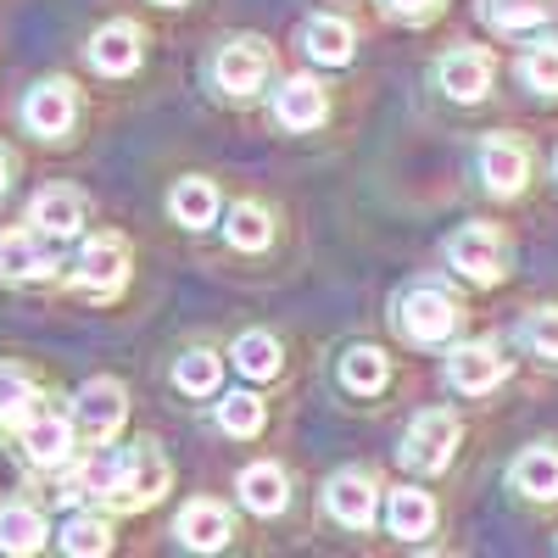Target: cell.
Instances as JSON below:
<instances>
[{
  "label": "cell",
  "instance_id": "20",
  "mask_svg": "<svg viewBox=\"0 0 558 558\" xmlns=\"http://www.w3.org/2000/svg\"><path fill=\"white\" fill-rule=\"evenodd\" d=\"M558 12V0H481V17L497 28V34H520V28H536Z\"/></svg>",
  "mask_w": 558,
  "mask_h": 558
},
{
  "label": "cell",
  "instance_id": "24",
  "mask_svg": "<svg viewBox=\"0 0 558 558\" xmlns=\"http://www.w3.org/2000/svg\"><path fill=\"white\" fill-rule=\"evenodd\" d=\"M302 45L313 51V62H330V68L352 62V28L341 17H313L307 34H302Z\"/></svg>",
  "mask_w": 558,
  "mask_h": 558
},
{
  "label": "cell",
  "instance_id": "6",
  "mask_svg": "<svg viewBox=\"0 0 558 558\" xmlns=\"http://www.w3.org/2000/svg\"><path fill=\"white\" fill-rule=\"evenodd\" d=\"M213 73H218V89H229V96H252L268 78V45L263 39H229Z\"/></svg>",
  "mask_w": 558,
  "mask_h": 558
},
{
  "label": "cell",
  "instance_id": "14",
  "mask_svg": "<svg viewBox=\"0 0 558 558\" xmlns=\"http://www.w3.org/2000/svg\"><path fill=\"white\" fill-rule=\"evenodd\" d=\"M324 112H330V101H324V84L318 78H286L274 96V118L286 129H318Z\"/></svg>",
  "mask_w": 558,
  "mask_h": 558
},
{
  "label": "cell",
  "instance_id": "28",
  "mask_svg": "<svg viewBox=\"0 0 558 558\" xmlns=\"http://www.w3.org/2000/svg\"><path fill=\"white\" fill-rule=\"evenodd\" d=\"M34 413V380L17 363H0V425H23Z\"/></svg>",
  "mask_w": 558,
  "mask_h": 558
},
{
  "label": "cell",
  "instance_id": "36",
  "mask_svg": "<svg viewBox=\"0 0 558 558\" xmlns=\"http://www.w3.org/2000/svg\"><path fill=\"white\" fill-rule=\"evenodd\" d=\"M7 179H12V162H7V151H0V191H7Z\"/></svg>",
  "mask_w": 558,
  "mask_h": 558
},
{
  "label": "cell",
  "instance_id": "9",
  "mask_svg": "<svg viewBox=\"0 0 558 558\" xmlns=\"http://www.w3.org/2000/svg\"><path fill=\"white\" fill-rule=\"evenodd\" d=\"M51 268H57V252L39 235H28V229H7V235H0V279L28 286V279H45Z\"/></svg>",
  "mask_w": 558,
  "mask_h": 558
},
{
  "label": "cell",
  "instance_id": "4",
  "mask_svg": "<svg viewBox=\"0 0 558 558\" xmlns=\"http://www.w3.org/2000/svg\"><path fill=\"white\" fill-rule=\"evenodd\" d=\"M123 413H129V397H123L118 380H89V386L78 391V402H73V425H78L84 441H96V447H101V441L118 436Z\"/></svg>",
  "mask_w": 558,
  "mask_h": 558
},
{
  "label": "cell",
  "instance_id": "3",
  "mask_svg": "<svg viewBox=\"0 0 558 558\" xmlns=\"http://www.w3.org/2000/svg\"><path fill=\"white\" fill-rule=\"evenodd\" d=\"M452 447H458V418L447 408H425L402 436V463L418 475H436L452 463Z\"/></svg>",
  "mask_w": 558,
  "mask_h": 558
},
{
  "label": "cell",
  "instance_id": "33",
  "mask_svg": "<svg viewBox=\"0 0 558 558\" xmlns=\"http://www.w3.org/2000/svg\"><path fill=\"white\" fill-rule=\"evenodd\" d=\"M520 73H525V84L536 89V96H558V45H553V39L531 45L525 62H520Z\"/></svg>",
  "mask_w": 558,
  "mask_h": 558
},
{
  "label": "cell",
  "instance_id": "37",
  "mask_svg": "<svg viewBox=\"0 0 558 558\" xmlns=\"http://www.w3.org/2000/svg\"><path fill=\"white\" fill-rule=\"evenodd\" d=\"M157 7H184V0H157Z\"/></svg>",
  "mask_w": 558,
  "mask_h": 558
},
{
  "label": "cell",
  "instance_id": "26",
  "mask_svg": "<svg viewBox=\"0 0 558 558\" xmlns=\"http://www.w3.org/2000/svg\"><path fill=\"white\" fill-rule=\"evenodd\" d=\"M235 368H241L246 380H274L279 375V341L263 336V330H246L235 341Z\"/></svg>",
  "mask_w": 558,
  "mask_h": 558
},
{
  "label": "cell",
  "instance_id": "15",
  "mask_svg": "<svg viewBox=\"0 0 558 558\" xmlns=\"http://www.w3.org/2000/svg\"><path fill=\"white\" fill-rule=\"evenodd\" d=\"M441 89L452 101H486V89H492V62L481 51H452L441 57Z\"/></svg>",
  "mask_w": 558,
  "mask_h": 558
},
{
  "label": "cell",
  "instance_id": "35",
  "mask_svg": "<svg viewBox=\"0 0 558 558\" xmlns=\"http://www.w3.org/2000/svg\"><path fill=\"white\" fill-rule=\"evenodd\" d=\"M386 12H391V17H402V23H418V17L441 12V0H386Z\"/></svg>",
  "mask_w": 558,
  "mask_h": 558
},
{
  "label": "cell",
  "instance_id": "27",
  "mask_svg": "<svg viewBox=\"0 0 558 558\" xmlns=\"http://www.w3.org/2000/svg\"><path fill=\"white\" fill-rule=\"evenodd\" d=\"M223 235H229V246H241V252H263L268 235H274V223H268V213H263L257 202H241L235 213H229Z\"/></svg>",
  "mask_w": 558,
  "mask_h": 558
},
{
  "label": "cell",
  "instance_id": "2",
  "mask_svg": "<svg viewBox=\"0 0 558 558\" xmlns=\"http://www.w3.org/2000/svg\"><path fill=\"white\" fill-rule=\"evenodd\" d=\"M447 257L463 279H475V286H497V279L508 274V241L492 223H463L447 241Z\"/></svg>",
  "mask_w": 558,
  "mask_h": 558
},
{
  "label": "cell",
  "instance_id": "38",
  "mask_svg": "<svg viewBox=\"0 0 558 558\" xmlns=\"http://www.w3.org/2000/svg\"><path fill=\"white\" fill-rule=\"evenodd\" d=\"M553 168H558V157H553Z\"/></svg>",
  "mask_w": 558,
  "mask_h": 558
},
{
  "label": "cell",
  "instance_id": "10",
  "mask_svg": "<svg viewBox=\"0 0 558 558\" xmlns=\"http://www.w3.org/2000/svg\"><path fill=\"white\" fill-rule=\"evenodd\" d=\"M481 179L492 184L497 196H514V191H525V179H531V157H525L520 140L492 134L486 146H481Z\"/></svg>",
  "mask_w": 558,
  "mask_h": 558
},
{
  "label": "cell",
  "instance_id": "17",
  "mask_svg": "<svg viewBox=\"0 0 558 558\" xmlns=\"http://www.w3.org/2000/svg\"><path fill=\"white\" fill-rule=\"evenodd\" d=\"M330 514L352 531H368V520H375V486H368V475L347 470L330 481Z\"/></svg>",
  "mask_w": 558,
  "mask_h": 558
},
{
  "label": "cell",
  "instance_id": "13",
  "mask_svg": "<svg viewBox=\"0 0 558 558\" xmlns=\"http://www.w3.org/2000/svg\"><path fill=\"white\" fill-rule=\"evenodd\" d=\"M28 218H34L39 235L68 241V235H78V229H84V196L68 191V184H51V191L34 196V213H28Z\"/></svg>",
  "mask_w": 558,
  "mask_h": 558
},
{
  "label": "cell",
  "instance_id": "30",
  "mask_svg": "<svg viewBox=\"0 0 558 558\" xmlns=\"http://www.w3.org/2000/svg\"><path fill=\"white\" fill-rule=\"evenodd\" d=\"M341 380H347V391H357V397H375V391L386 386V357H380L375 347L347 352V357H341Z\"/></svg>",
  "mask_w": 558,
  "mask_h": 558
},
{
  "label": "cell",
  "instance_id": "25",
  "mask_svg": "<svg viewBox=\"0 0 558 558\" xmlns=\"http://www.w3.org/2000/svg\"><path fill=\"white\" fill-rule=\"evenodd\" d=\"M173 218H179L184 229L213 223V218H218V191H213L207 179H179V184H173Z\"/></svg>",
  "mask_w": 558,
  "mask_h": 558
},
{
  "label": "cell",
  "instance_id": "12",
  "mask_svg": "<svg viewBox=\"0 0 558 558\" xmlns=\"http://www.w3.org/2000/svg\"><path fill=\"white\" fill-rule=\"evenodd\" d=\"M23 452L34 458V463H45V470H57V463H68V452H73V425L62 413H28L23 418Z\"/></svg>",
  "mask_w": 558,
  "mask_h": 558
},
{
  "label": "cell",
  "instance_id": "7",
  "mask_svg": "<svg viewBox=\"0 0 558 558\" xmlns=\"http://www.w3.org/2000/svg\"><path fill=\"white\" fill-rule=\"evenodd\" d=\"M73 112H78L73 84H62V78L34 84V89H28V101H23V123H28L34 134H45V140L68 134V129H73Z\"/></svg>",
  "mask_w": 558,
  "mask_h": 558
},
{
  "label": "cell",
  "instance_id": "8",
  "mask_svg": "<svg viewBox=\"0 0 558 558\" xmlns=\"http://www.w3.org/2000/svg\"><path fill=\"white\" fill-rule=\"evenodd\" d=\"M502 375H508V357H502L492 341H470V347H458V352L447 357V380H452L458 391H470V397L492 391Z\"/></svg>",
  "mask_w": 558,
  "mask_h": 558
},
{
  "label": "cell",
  "instance_id": "32",
  "mask_svg": "<svg viewBox=\"0 0 558 558\" xmlns=\"http://www.w3.org/2000/svg\"><path fill=\"white\" fill-rule=\"evenodd\" d=\"M263 402L252 397V391H229L223 402H218V425L229 430V436H257L263 430Z\"/></svg>",
  "mask_w": 558,
  "mask_h": 558
},
{
  "label": "cell",
  "instance_id": "5",
  "mask_svg": "<svg viewBox=\"0 0 558 558\" xmlns=\"http://www.w3.org/2000/svg\"><path fill=\"white\" fill-rule=\"evenodd\" d=\"M73 279H78L84 291H96V296L118 291L123 279H129V241H118V235L89 241V246L78 252V263H73Z\"/></svg>",
  "mask_w": 558,
  "mask_h": 558
},
{
  "label": "cell",
  "instance_id": "29",
  "mask_svg": "<svg viewBox=\"0 0 558 558\" xmlns=\"http://www.w3.org/2000/svg\"><path fill=\"white\" fill-rule=\"evenodd\" d=\"M62 547H68L73 558H101V553L112 547V531H107L101 514H73V520L62 525Z\"/></svg>",
  "mask_w": 558,
  "mask_h": 558
},
{
  "label": "cell",
  "instance_id": "1",
  "mask_svg": "<svg viewBox=\"0 0 558 558\" xmlns=\"http://www.w3.org/2000/svg\"><path fill=\"white\" fill-rule=\"evenodd\" d=\"M397 330H402L413 347H441V341L458 330V302H452L441 286H413V291L397 302Z\"/></svg>",
  "mask_w": 558,
  "mask_h": 558
},
{
  "label": "cell",
  "instance_id": "34",
  "mask_svg": "<svg viewBox=\"0 0 558 558\" xmlns=\"http://www.w3.org/2000/svg\"><path fill=\"white\" fill-rule=\"evenodd\" d=\"M525 341H531V352H542V357L558 363V307H547V313H536L525 324Z\"/></svg>",
  "mask_w": 558,
  "mask_h": 558
},
{
  "label": "cell",
  "instance_id": "11",
  "mask_svg": "<svg viewBox=\"0 0 558 558\" xmlns=\"http://www.w3.org/2000/svg\"><path fill=\"white\" fill-rule=\"evenodd\" d=\"M157 492H168V463L157 447H129V475L112 497V508H146L157 502Z\"/></svg>",
  "mask_w": 558,
  "mask_h": 558
},
{
  "label": "cell",
  "instance_id": "31",
  "mask_svg": "<svg viewBox=\"0 0 558 558\" xmlns=\"http://www.w3.org/2000/svg\"><path fill=\"white\" fill-rule=\"evenodd\" d=\"M173 380H179V391H184V397H207V391H218L223 368H218V357H213V352H184V357H179V368H173Z\"/></svg>",
  "mask_w": 558,
  "mask_h": 558
},
{
  "label": "cell",
  "instance_id": "18",
  "mask_svg": "<svg viewBox=\"0 0 558 558\" xmlns=\"http://www.w3.org/2000/svg\"><path fill=\"white\" fill-rule=\"evenodd\" d=\"M291 497L286 486V470L279 463H252V470H241V502L252 508V514H279Z\"/></svg>",
  "mask_w": 558,
  "mask_h": 558
},
{
  "label": "cell",
  "instance_id": "16",
  "mask_svg": "<svg viewBox=\"0 0 558 558\" xmlns=\"http://www.w3.org/2000/svg\"><path fill=\"white\" fill-rule=\"evenodd\" d=\"M89 62L96 73H134L140 68V28L134 23H107L96 39H89Z\"/></svg>",
  "mask_w": 558,
  "mask_h": 558
},
{
  "label": "cell",
  "instance_id": "23",
  "mask_svg": "<svg viewBox=\"0 0 558 558\" xmlns=\"http://www.w3.org/2000/svg\"><path fill=\"white\" fill-rule=\"evenodd\" d=\"M514 486L525 492V497H558V452L553 447H531V452H520L514 458Z\"/></svg>",
  "mask_w": 558,
  "mask_h": 558
},
{
  "label": "cell",
  "instance_id": "21",
  "mask_svg": "<svg viewBox=\"0 0 558 558\" xmlns=\"http://www.w3.org/2000/svg\"><path fill=\"white\" fill-rule=\"evenodd\" d=\"M45 547V520L34 514L28 502H7L0 508V553H39Z\"/></svg>",
  "mask_w": 558,
  "mask_h": 558
},
{
  "label": "cell",
  "instance_id": "22",
  "mask_svg": "<svg viewBox=\"0 0 558 558\" xmlns=\"http://www.w3.org/2000/svg\"><path fill=\"white\" fill-rule=\"evenodd\" d=\"M386 520H391V536L418 542V536H430V525H436V502L425 492H391Z\"/></svg>",
  "mask_w": 558,
  "mask_h": 558
},
{
  "label": "cell",
  "instance_id": "19",
  "mask_svg": "<svg viewBox=\"0 0 558 558\" xmlns=\"http://www.w3.org/2000/svg\"><path fill=\"white\" fill-rule=\"evenodd\" d=\"M179 542L196 547V553L223 547V542H229V514H223L218 502H191V508L179 514Z\"/></svg>",
  "mask_w": 558,
  "mask_h": 558
}]
</instances>
